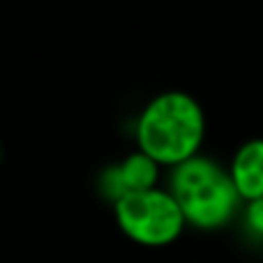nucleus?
<instances>
[{
    "label": "nucleus",
    "instance_id": "1",
    "mask_svg": "<svg viewBox=\"0 0 263 263\" xmlns=\"http://www.w3.org/2000/svg\"><path fill=\"white\" fill-rule=\"evenodd\" d=\"M205 111L185 90H164L145 102L134 123L136 150L162 168H173L201 155L205 141Z\"/></svg>",
    "mask_w": 263,
    "mask_h": 263
},
{
    "label": "nucleus",
    "instance_id": "2",
    "mask_svg": "<svg viewBox=\"0 0 263 263\" xmlns=\"http://www.w3.org/2000/svg\"><path fill=\"white\" fill-rule=\"evenodd\" d=\"M166 190L182 210L187 227L199 231H219L240 217L242 199L229 168L213 157L196 155L168 168Z\"/></svg>",
    "mask_w": 263,
    "mask_h": 263
},
{
    "label": "nucleus",
    "instance_id": "3",
    "mask_svg": "<svg viewBox=\"0 0 263 263\" xmlns=\"http://www.w3.org/2000/svg\"><path fill=\"white\" fill-rule=\"evenodd\" d=\"M120 233L141 247L159 250L182 236L187 222L166 187L134 192L111 205Z\"/></svg>",
    "mask_w": 263,
    "mask_h": 263
},
{
    "label": "nucleus",
    "instance_id": "4",
    "mask_svg": "<svg viewBox=\"0 0 263 263\" xmlns=\"http://www.w3.org/2000/svg\"><path fill=\"white\" fill-rule=\"evenodd\" d=\"M159 176H162V166L145 153L134 150L118 164L102 168L97 178V192L102 199L114 205L127 194L159 187Z\"/></svg>",
    "mask_w": 263,
    "mask_h": 263
},
{
    "label": "nucleus",
    "instance_id": "5",
    "mask_svg": "<svg viewBox=\"0 0 263 263\" xmlns=\"http://www.w3.org/2000/svg\"><path fill=\"white\" fill-rule=\"evenodd\" d=\"M229 176L242 203L263 196V136L247 139L238 145L229 162Z\"/></svg>",
    "mask_w": 263,
    "mask_h": 263
},
{
    "label": "nucleus",
    "instance_id": "6",
    "mask_svg": "<svg viewBox=\"0 0 263 263\" xmlns=\"http://www.w3.org/2000/svg\"><path fill=\"white\" fill-rule=\"evenodd\" d=\"M240 219L247 236L254 238V240H263V196L242 203Z\"/></svg>",
    "mask_w": 263,
    "mask_h": 263
}]
</instances>
